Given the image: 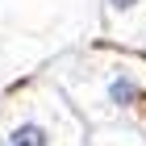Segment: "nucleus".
Listing matches in <instances>:
<instances>
[{
    "instance_id": "obj_1",
    "label": "nucleus",
    "mask_w": 146,
    "mask_h": 146,
    "mask_svg": "<svg viewBox=\"0 0 146 146\" xmlns=\"http://www.w3.org/2000/svg\"><path fill=\"white\" fill-rule=\"evenodd\" d=\"M100 104L109 113H146V79L125 63L109 67L100 79Z\"/></svg>"
},
{
    "instance_id": "obj_2",
    "label": "nucleus",
    "mask_w": 146,
    "mask_h": 146,
    "mask_svg": "<svg viewBox=\"0 0 146 146\" xmlns=\"http://www.w3.org/2000/svg\"><path fill=\"white\" fill-rule=\"evenodd\" d=\"M0 146H58V125H50L38 113H21L17 121L4 129Z\"/></svg>"
},
{
    "instance_id": "obj_3",
    "label": "nucleus",
    "mask_w": 146,
    "mask_h": 146,
    "mask_svg": "<svg viewBox=\"0 0 146 146\" xmlns=\"http://www.w3.org/2000/svg\"><path fill=\"white\" fill-rule=\"evenodd\" d=\"M104 4H109V13H113V17H125V13H138L146 0H104Z\"/></svg>"
}]
</instances>
